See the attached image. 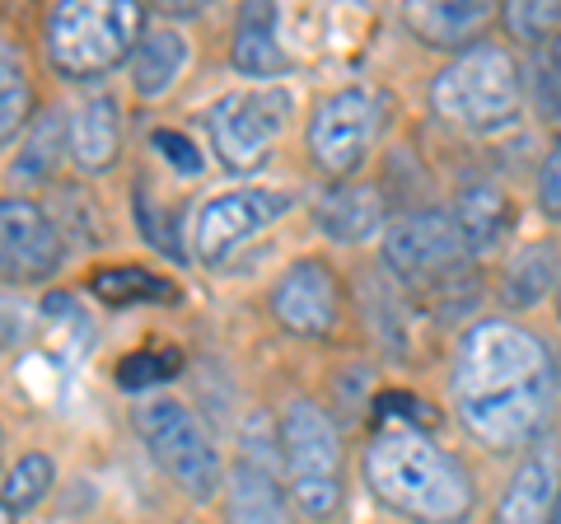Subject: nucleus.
<instances>
[{
	"label": "nucleus",
	"mask_w": 561,
	"mask_h": 524,
	"mask_svg": "<svg viewBox=\"0 0 561 524\" xmlns=\"http://www.w3.org/2000/svg\"><path fill=\"white\" fill-rule=\"evenodd\" d=\"M365 482L393 515L412 524H463L478 511V482L426 426H383L365 445Z\"/></svg>",
	"instance_id": "obj_1"
},
{
	"label": "nucleus",
	"mask_w": 561,
	"mask_h": 524,
	"mask_svg": "<svg viewBox=\"0 0 561 524\" xmlns=\"http://www.w3.org/2000/svg\"><path fill=\"white\" fill-rule=\"evenodd\" d=\"M524 66L505 43H472L454 52L449 66L431 80L435 117L468 132H496L524 109Z\"/></svg>",
	"instance_id": "obj_2"
},
{
	"label": "nucleus",
	"mask_w": 561,
	"mask_h": 524,
	"mask_svg": "<svg viewBox=\"0 0 561 524\" xmlns=\"http://www.w3.org/2000/svg\"><path fill=\"white\" fill-rule=\"evenodd\" d=\"M542 375H552L548 342L529 323L505 319V314L472 323L459 338V346H454V365H449V384L459 403L519 389V384L542 379Z\"/></svg>",
	"instance_id": "obj_3"
},
{
	"label": "nucleus",
	"mask_w": 561,
	"mask_h": 524,
	"mask_svg": "<svg viewBox=\"0 0 561 524\" xmlns=\"http://www.w3.org/2000/svg\"><path fill=\"white\" fill-rule=\"evenodd\" d=\"M286 492L305 520H332L342 505V431L337 422L309 398H295L276 426Z\"/></svg>",
	"instance_id": "obj_4"
},
{
	"label": "nucleus",
	"mask_w": 561,
	"mask_h": 524,
	"mask_svg": "<svg viewBox=\"0 0 561 524\" xmlns=\"http://www.w3.org/2000/svg\"><path fill=\"white\" fill-rule=\"evenodd\" d=\"M140 38V5L131 0H66L47 14V61L70 80L108 76Z\"/></svg>",
	"instance_id": "obj_5"
},
{
	"label": "nucleus",
	"mask_w": 561,
	"mask_h": 524,
	"mask_svg": "<svg viewBox=\"0 0 561 524\" xmlns=\"http://www.w3.org/2000/svg\"><path fill=\"white\" fill-rule=\"evenodd\" d=\"M136 431L150 445V454L169 468V478L183 487L192 501H206L220 492V449L202 426V417L179 398H150L136 408Z\"/></svg>",
	"instance_id": "obj_6"
},
{
	"label": "nucleus",
	"mask_w": 561,
	"mask_h": 524,
	"mask_svg": "<svg viewBox=\"0 0 561 524\" xmlns=\"http://www.w3.org/2000/svg\"><path fill=\"white\" fill-rule=\"evenodd\" d=\"M379 99L370 90H337L328 94L309 117V160L319 173H328L332 183H351L356 169L379 146Z\"/></svg>",
	"instance_id": "obj_7"
},
{
	"label": "nucleus",
	"mask_w": 561,
	"mask_h": 524,
	"mask_svg": "<svg viewBox=\"0 0 561 524\" xmlns=\"http://www.w3.org/2000/svg\"><path fill=\"white\" fill-rule=\"evenodd\" d=\"M379 253L398 282H416V286L445 282V276L459 272V262H468L459 225H454L449 212H435V206H416V212L393 216L379 235Z\"/></svg>",
	"instance_id": "obj_8"
},
{
	"label": "nucleus",
	"mask_w": 561,
	"mask_h": 524,
	"mask_svg": "<svg viewBox=\"0 0 561 524\" xmlns=\"http://www.w3.org/2000/svg\"><path fill=\"white\" fill-rule=\"evenodd\" d=\"M290 122V94L272 84V90H239L225 94L216 109L206 113L210 146H216L220 164L234 173H249L267 160V150Z\"/></svg>",
	"instance_id": "obj_9"
},
{
	"label": "nucleus",
	"mask_w": 561,
	"mask_h": 524,
	"mask_svg": "<svg viewBox=\"0 0 561 524\" xmlns=\"http://www.w3.org/2000/svg\"><path fill=\"white\" fill-rule=\"evenodd\" d=\"M552 412H557V379L542 375L519 384V389L459 403V422L468 431V441H478L482 449L511 454V449H534V441L548 431Z\"/></svg>",
	"instance_id": "obj_10"
},
{
	"label": "nucleus",
	"mask_w": 561,
	"mask_h": 524,
	"mask_svg": "<svg viewBox=\"0 0 561 524\" xmlns=\"http://www.w3.org/2000/svg\"><path fill=\"white\" fill-rule=\"evenodd\" d=\"M290 212V192L280 187H243V192H220L210 197L197 220H192V243H197L202 262H225L239 253L243 243H253L272 220Z\"/></svg>",
	"instance_id": "obj_11"
},
{
	"label": "nucleus",
	"mask_w": 561,
	"mask_h": 524,
	"mask_svg": "<svg viewBox=\"0 0 561 524\" xmlns=\"http://www.w3.org/2000/svg\"><path fill=\"white\" fill-rule=\"evenodd\" d=\"M346 291L323 258H300L272 291V319L295 338H328L342 323Z\"/></svg>",
	"instance_id": "obj_12"
},
{
	"label": "nucleus",
	"mask_w": 561,
	"mask_h": 524,
	"mask_svg": "<svg viewBox=\"0 0 561 524\" xmlns=\"http://www.w3.org/2000/svg\"><path fill=\"white\" fill-rule=\"evenodd\" d=\"M61 225L38 202L0 197V276L5 282H43L61 267Z\"/></svg>",
	"instance_id": "obj_13"
},
{
	"label": "nucleus",
	"mask_w": 561,
	"mask_h": 524,
	"mask_svg": "<svg viewBox=\"0 0 561 524\" xmlns=\"http://www.w3.org/2000/svg\"><path fill=\"white\" fill-rule=\"evenodd\" d=\"M557 478H561V464L552 459L548 445L524 449L515 474L501 487V501H496L491 524H548L552 501H557Z\"/></svg>",
	"instance_id": "obj_14"
},
{
	"label": "nucleus",
	"mask_w": 561,
	"mask_h": 524,
	"mask_svg": "<svg viewBox=\"0 0 561 524\" xmlns=\"http://www.w3.org/2000/svg\"><path fill=\"white\" fill-rule=\"evenodd\" d=\"M561 282V249L557 239H529L505 258L501 267V286H496V300L511 309V314H529L538 309L548 295H557Z\"/></svg>",
	"instance_id": "obj_15"
},
{
	"label": "nucleus",
	"mask_w": 561,
	"mask_h": 524,
	"mask_svg": "<svg viewBox=\"0 0 561 524\" xmlns=\"http://www.w3.org/2000/svg\"><path fill=\"white\" fill-rule=\"evenodd\" d=\"M290 492H280V478L262 454H243L239 468L225 482V520L230 524H290Z\"/></svg>",
	"instance_id": "obj_16"
},
{
	"label": "nucleus",
	"mask_w": 561,
	"mask_h": 524,
	"mask_svg": "<svg viewBox=\"0 0 561 524\" xmlns=\"http://www.w3.org/2000/svg\"><path fill=\"white\" fill-rule=\"evenodd\" d=\"M313 225L337 239V243H370L375 235H383V197L370 183H337L328 187L319 206H313Z\"/></svg>",
	"instance_id": "obj_17"
},
{
	"label": "nucleus",
	"mask_w": 561,
	"mask_h": 524,
	"mask_svg": "<svg viewBox=\"0 0 561 524\" xmlns=\"http://www.w3.org/2000/svg\"><path fill=\"white\" fill-rule=\"evenodd\" d=\"M449 216L459 225L468 258H478V253H491L505 235H511L515 206H511V192L496 187V183H463Z\"/></svg>",
	"instance_id": "obj_18"
},
{
	"label": "nucleus",
	"mask_w": 561,
	"mask_h": 524,
	"mask_svg": "<svg viewBox=\"0 0 561 524\" xmlns=\"http://www.w3.org/2000/svg\"><path fill=\"white\" fill-rule=\"evenodd\" d=\"M117 150H122L117 103L108 94L84 99L76 109V117H70V160H76L84 173H103V169H113Z\"/></svg>",
	"instance_id": "obj_19"
},
{
	"label": "nucleus",
	"mask_w": 561,
	"mask_h": 524,
	"mask_svg": "<svg viewBox=\"0 0 561 524\" xmlns=\"http://www.w3.org/2000/svg\"><path fill=\"white\" fill-rule=\"evenodd\" d=\"M496 20L491 5H459V0H445V5H408V24L421 43L431 47H472L482 43L478 33Z\"/></svg>",
	"instance_id": "obj_20"
},
{
	"label": "nucleus",
	"mask_w": 561,
	"mask_h": 524,
	"mask_svg": "<svg viewBox=\"0 0 561 524\" xmlns=\"http://www.w3.org/2000/svg\"><path fill=\"white\" fill-rule=\"evenodd\" d=\"M187 71V38L179 29H150L136 43V61H131V80L140 99H160L169 94L179 76Z\"/></svg>",
	"instance_id": "obj_21"
},
{
	"label": "nucleus",
	"mask_w": 561,
	"mask_h": 524,
	"mask_svg": "<svg viewBox=\"0 0 561 524\" xmlns=\"http://www.w3.org/2000/svg\"><path fill=\"white\" fill-rule=\"evenodd\" d=\"M234 66L253 80H272L290 66L286 47L276 38V10L272 5H249L239 14L234 29Z\"/></svg>",
	"instance_id": "obj_22"
},
{
	"label": "nucleus",
	"mask_w": 561,
	"mask_h": 524,
	"mask_svg": "<svg viewBox=\"0 0 561 524\" xmlns=\"http://www.w3.org/2000/svg\"><path fill=\"white\" fill-rule=\"evenodd\" d=\"M90 295L113 309H127V305H169L179 300V286L169 276H154L150 267H127V262H113V267H99L90 272Z\"/></svg>",
	"instance_id": "obj_23"
},
{
	"label": "nucleus",
	"mask_w": 561,
	"mask_h": 524,
	"mask_svg": "<svg viewBox=\"0 0 561 524\" xmlns=\"http://www.w3.org/2000/svg\"><path fill=\"white\" fill-rule=\"evenodd\" d=\"M61 146H70V127L57 117V113H43L33 122L28 141L20 146V155L10 160V183L14 187H38L57 173V160H61Z\"/></svg>",
	"instance_id": "obj_24"
},
{
	"label": "nucleus",
	"mask_w": 561,
	"mask_h": 524,
	"mask_svg": "<svg viewBox=\"0 0 561 524\" xmlns=\"http://www.w3.org/2000/svg\"><path fill=\"white\" fill-rule=\"evenodd\" d=\"M51 482H57V464H51V454H38V449H33V454H24V459L5 474L0 501H5L14 515H24V511H33V505H43V501H47Z\"/></svg>",
	"instance_id": "obj_25"
},
{
	"label": "nucleus",
	"mask_w": 561,
	"mask_h": 524,
	"mask_svg": "<svg viewBox=\"0 0 561 524\" xmlns=\"http://www.w3.org/2000/svg\"><path fill=\"white\" fill-rule=\"evenodd\" d=\"M183 356L173 346H146V352H131L117 361V384L122 389H150V384H164L179 375Z\"/></svg>",
	"instance_id": "obj_26"
},
{
	"label": "nucleus",
	"mask_w": 561,
	"mask_h": 524,
	"mask_svg": "<svg viewBox=\"0 0 561 524\" xmlns=\"http://www.w3.org/2000/svg\"><path fill=\"white\" fill-rule=\"evenodd\" d=\"M534 99L542 117H552L561 127V29L552 33V43H542L538 66H534Z\"/></svg>",
	"instance_id": "obj_27"
},
{
	"label": "nucleus",
	"mask_w": 561,
	"mask_h": 524,
	"mask_svg": "<svg viewBox=\"0 0 561 524\" xmlns=\"http://www.w3.org/2000/svg\"><path fill=\"white\" fill-rule=\"evenodd\" d=\"M534 206L542 220L561 225V127H552V141L538 160V179H534Z\"/></svg>",
	"instance_id": "obj_28"
},
{
	"label": "nucleus",
	"mask_w": 561,
	"mask_h": 524,
	"mask_svg": "<svg viewBox=\"0 0 561 524\" xmlns=\"http://www.w3.org/2000/svg\"><path fill=\"white\" fill-rule=\"evenodd\" d=\"M561 29V5H505V33L519 43H552Z\"/></svg>",
	"instance_id": "obj_29"
},
{
	"label": "nucleus",
	"mask_w": 561,
	"mask_h": 524,
	"mask_svg": "<svg viewBox=\"0 0 561 524\" xmlns=\"http://www.w3.org/2000/svg\"><path fill=\"white\" fill-rule=\"evenodd\" d=\"M150 141L179 173H202V155H197V146H192L183 132H154Z\"/></svg>",
	"instance_id": "obj_30"
},
{
	"label": "nucleus",
	"mask_w": 561,
	"mask_h": 524,
	"mask_svg": "<svg viewBox=\"0 0 561 524\" xmlns=\"http://www.w3.org/2000/svg\"><path fill=\"white\" fill-rule=\"evenodd\" d=\"M28 109H33V90H28V84H24V90H14V94L0 99V141H10V136L24 127Z\"/></svg>",
	"instance_id": "obj_31"
},
{
	"label": "nucleus",
	"mask_w": 561,
	"mask_h": 524,
	"mask_svg": "<svg viewBox=\"0 0 561 524\" xmlns=\"http://www.w3.org/2000/svg\"><path fill=\"white\" fill-rule=\"evenodd\" d=\"M24 57H20V47H14L5 33H0V99L14 94V90H24Z\"/></svg>",
	"instance_id": "obj_32"
},
{
	"label": "nucleus",
	"mask_w": 561,
	"mask_h": 524,
	"mask_svg": "<svg viewBox=\"0 0 561 524\" xmlns=\"http://www.w3.org/2000/svg\"><path fill=\"white\" fill-rule=\"evenodd\" d=\"M20 333H24V309L0 295V346H10Z\"/></svg>",
	"instance_id": "obj_33"
},
{
	"label": "nucleus",
	"mask_w": 561,
	"mask_h": 524,
	"mask_svg": "<svg viewBox=\"0 0 561 524\" xmlns=\"http://www.w3.org/2000/svg\"><path fill=\"white\" fill-rule=\"evenodd\" d=\"M548 524H561V478H557V501H552V515H548Z\"/></svg>",
	"instance_id": "obj_34"
},
{
	"label": "nucleus",
	"mask_w": 561,
	"mask_h": 524,
	"mask_svg": "<svg viewBox=\"0 0 561 524\" xmlns=\"http://www.w3.org/2000/svg\"><path fill=\"white\" fill-rule=\"evenodd\" d=\"M0 524H14V511H10L5 501H0Z\"/></svg>",
	"instance_id": "obj_35"
},
{
	"label": "nucleus",
	"mask_w": 561,
	"mask_h": 524,
	"mask_svg": "<svg viewBox=\"0 0 561 524\" xmlns=\"http://www.w3.org/2000/svg\"><path fill=\"white\" fill-rule=\"evenodd\" d=\"M552 309H557V323H561V282H557V295H552Z\"/></svg>",
	"instance_id": "obj_36"
}]
</instances>
